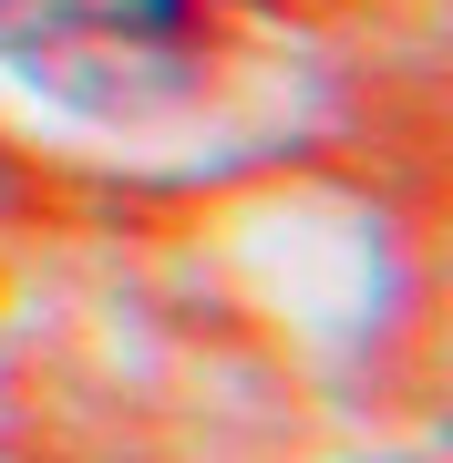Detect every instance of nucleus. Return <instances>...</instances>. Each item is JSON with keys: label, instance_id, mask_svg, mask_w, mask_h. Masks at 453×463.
Segmentation results:
<instances>
[{"label": "nucleus", "instance_id": "1", "mask_svg": "<svg viewBox=\"0 0 453 463\" xmlns=\"http://www.w3.org/2000/svg\"><path fill=\"white\" fill-rule=\"evenodd\" d=\"M227 0H0V62L83 124H165L217 83Z\"/></svg>", "mask_w": 453, "mask_h": 463}]
</instances>
